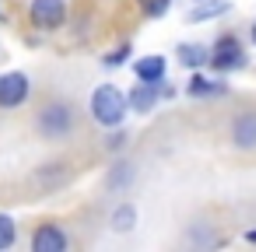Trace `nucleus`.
Masks as SVG:
<instances>
[{"label": "nucleus", "instance_id": "nucleus-1", "mask_svg": "<svg viewBox=\"0 0 256 252\" xmlns=\"http://www.w3.org/2000/svg\"><path fill=\"white\" fill-rule=\"evenodd\" d=\"M92 112H95V119H98L102 126H116V123H123V116H126V95H123L120 88H112V84H102V88L92 95Z\"/></svg>", "mask_w": 256, "mask_h": 252}, {"label": "nucleus", "instance_id": "nucleus-2", "mask_svg": "<svg viewBox=\"0 0 256 252\" xmlns=\"http://www.w3.org/2000/svg\"><path fill=\"white\" fill-rule=\"evenodd\" d=\"M28 95V77L25 74H4L0 77V109H14Z\"/></svg>", "mask_w": 256, "mask_h": 252}, {"label": "nucleus", "instance_id": "nucleus-3", "mask_svg": "<svg viewBox=\"0 0 256 252\" xmlns=\"http://www.w3.org/2000/svg\"><path fill=\"white\" fill-rule=\"evenodd\" d=\"M67 18V4L64 0H36L32 4V21L42 28H56Z\"/></svg>", "mask_w": 256, "mask_h": 252}, {"label": "nucleus", "instance_id": "nucleus-4", "mask_svg": "<svg viewBox=\"0 0 256 252\" xmlns=\"http://www.w3.org/2000/svg\"><path fill=\"white\" fill-rule=\"evenodd\" d=\"M210 63H214L218 70H235V67L242 63V49H238V42H235L232 35H224V39L214 46V56H210Z\"/></svg>", "mask_w": 256, "mask_h": 252}, {"label": "nucleus", "instance_id": "nucleus-5", "mask_svg": "<svg viewBox=\"0 0 256 252\" xmlns=\"http://www.w3.org/2000/svg\"><path fill=\"white\" fill-rule=\"evenodd\" d=\"M67 249V235L56 224H42L36 231V252H64Z\"/></svg>", "mask_w": 256, "mask_h": 252}, {"label": "nucleus", "instance_id": "nucleus-6", "mask_svg": "<svg viewBox=\"0 0 256 252\" xmlns=\"http://www.w3.org/2000/svg\"><path fill=\"white\" fill-rule=\"evenodd\" d=\"M42 130H46L50 137L67 133V130H70V109H67V105H50V109L42 112Z\"/></svg>", "mask_w": 256, "mask_h": 252}, {"label": "nucleus", "instance_id": "nucleus-7", "mask_svg": "<svg viewBox=\"0 0 256 252\" xmlns=\"http://www.w3.org/2000/svg\"><path fill=\"white\" fill-rule=\"evenodd\" d=\"M154 98H158L154 84H151V81H144V84H137V88H134L130 105H134V112H151V109H154Z\"/></svg>", "mask_w": 256, "mask_h": 252}, {"label": "nucleus", "instance_id": "nucleus-8", "mask_svg": "<svg viewBox=\"0 0 256 252\" xmlns=\"http://www.w3.org/2000/svg\"><path fill=\"white\" fill-rule=\"evenodd\" d=\"M162 74H165V60H162V56H144V60L137 63V77H140V81L158 84V81H162Z\"/></svg>", "mask_w": 256, "mask_h": 252}, {"label": "nucleus", "instance_id": "nucleus-9", "mask_svg": "<svg viewBox=\"0 0 256 252\" xmlns=\"http://www.w3.org/2000/svg\"><path fill=\"white\" fill-rule=\"evenodd\" d=\"M235 144L238 147H252L256 144V116H242L235 123Z\"/></svg>", "mask_w": 256, "mask_h": 252}, {"label": "nucleus", "instance_id": "nucleus-10", "mask_svg": "<svg viewBox=\"0 0 256 252\" xmlns=\"http://www.w3.org/2000/svg\"><path fill=\"white\" fill-rule=\"evenodd\" d=\"M207 56H210V53H207L204 46H193V42H182V46H179V60H182L186 67H200Z\"/></svg>", "mask_w": 256, "mask_h": 252}, {"label": "nucleus", "instance_id": "nucleus-11", "mask_svg": "<svg viewBox=\"0 0 256 252\" xmlns=\"http://www.w3.org/2000/svg\"><path fill=\"white\" fill-rule=\"evenodd\" d=\"M228 4L224 0H214V4H200V7H193L190 11V21H204V18H214V14H221Z\"/></svg>", "mask_w": 256, "mask_h": 252}, {"label": "nucleus", "instance_id": "nucleus-12", "mask_svg": "<svg viewBox=\"0 0 256 252\" xmlns=\"http://www.w3.org/2000/svg\"><path fill=\"white\" fill-rule=\"evenodd\" d=\"M218 91H221V88H218L214 81H204V77H193V81H190V95H193V98H200V95H218Z\"/></svg>", "mask_w": 256, "mask_h": 252}, {"label": "nucleus", "instance_id": "nucleus-13", "mask_svg": "<svg viewBox=\"0 0 256 252\" xmlns=\"http://www.w3.org/2000/svg\"><path fill=\"white\" fill-rule=\"evenodd\" d=\"M14 242V221L8 214H0V249H8Z\"/></svg>", "mask_w": 256, "mask_h": 252}, {"label": "nucleus", "instance_id": "nucleus-14", "mask_svg": "<svg viewBox=\"0 0 256 252\" xmlns=\"http://www.w3.org/2000/svg\"><path fill=\"white\" fill-rule=\"evenodd\" d=\"M168 4H172V0H140V7H144V14H151V18L165 14V11H168Z\"/></svg>", "mask_w": 256, "mask_h": 252}, {"label": "nucleus", "instance_id": "nucleus-15", "mask_svg": "<svg viewBox=\"0 0 256 252\" xmlns=\"http://www.w3.org/2000/svg\"><path fill=\"white\" fill-rule=\"evenodd\" d=\"M112 221H116V228H130V221H134V210H130V207H123V210H120Z\"/></svg>", "mask_w": 256, "mask_h": 252}, {"label": "nucleus", "instance_id": "nucleus-16", "mask_svg": "<svg viewBox=\"0 0 256 252\" xmlns=\"http://www.w3.org/2000/svg\"><path fill=\"white\" fill-rule=\"evenodd\" d=\"M123 56H126V46H123L120 53H112V56H106V63H109V67H116V63H123Z\"/></svg>", "mask_w": 256, "mask_h": 252}, {"label": "nucleus", "instance_id": "nucleus-17", "mask_svg": "<svg viewBox=\"0 0 256 252\" xmlns=\"http://www.w3.org/2000/svg\"><path fill=\"white\" fill-rule=\"evenodd\" d=\"M252 39H256V28H252Z\"/></svg>", "mask_w": 256, "mask_h": 252}]
</instances>
